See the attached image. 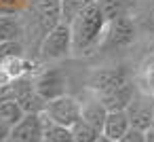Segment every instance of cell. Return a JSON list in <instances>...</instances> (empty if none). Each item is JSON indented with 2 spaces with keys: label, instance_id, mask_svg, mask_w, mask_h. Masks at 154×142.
I'll return each instance as SVG.
<instances>
[{
  "label": "cell",
  "instance_id": "30bf717a",
  "mask_svg": "<svg viewBox=\"0 0 154 142\" xmlns=\"http://www.w3.org/2000/svg\"><path fill=\"white\" fill-rule=\"evenodd\" d=\"M45 134V115L40 112H28L13 129H11V142H42Z\"/></svg>",
  "mask_w": 154,
  "mask_h": 142
},
{
  "label": "cell",
  "instance_id": "7a4b0ae2",
  "mask_svg": "<svg viewBox=\"0 0 154 142\" xmlns=\"http://www.w3.org/2000/svg\"><path fill=\"white\" fill-rule=\"evenodd\" d=\"M137 36V26L131 15H120L116 19H110L103 32V40L99 45V51H118L129 47Z\"/></svg>",
  "mask_w": 154,
  "mask_h": 142
},
{
  "label": "cell",
  "instance_id": "3957f363",
  "mask_svg": "<svg viewBox=\"0 0 154 142\" xmlns=\"http://www.w3.org/2000/svg\"><path fill=\"white\" fill-rule=\"evenodd\" d=\"M40 60L45 62H55L61 57H68L72 53V28L68 24H57L53 30L45 34V38L38 45Z\"/></svg>",
  "mask_w": 154,
  "mask_h": 142
},
{
  "label": "cell",
  "instance_id": "83f0119b",
  "mask_svg": "<svg viewBox=\"0 0 154 142\" xmlns=\"http://www.w3.org/2000/svg\"><path fill=\"white\" fill-rule=\"evenodd\" d=\"M7 142H11V140H7Z\"/></svg>",
  "mask_w": 154,
  "mask_h": 142
},
{
  "label": "cell",
  "instance_id": "52a82bcc",
  "mask_svg": "<svg viewBox=\"0 0 154 142\" xmlns=\"http://www.w3.org/2000/svg\"><path fill=\"white\" fill-rule=\"evenodd\" d=\"M34 87L40 93L45 102H51L55 98L66 95L68 89V74L61 68H47L34 79Z\"/></svg>",
  "mask_w": 154,
  "mask_h": 142
},
{
  "label": "cell",
  "instance_id": "9c48e42d",
  "mask_svg": "<svg viewBox=\"0 0 154 142\" xmlns=\"http://www.w3.org/2000/svg\"><path fill=\"white\" fill-rule=\"evenodd\" d=\"M11 87V95L19 102V106L23 108V112L28 115V112H45V108H47V102L40 98V93L36 91V87H34V81H30L28 76H23V79H19V81H15V83H11L9 85Z\"/></svg>",
  "mask_w": 154,
  "mask_h": 142
},
{
  "label": "cell",
  "instance_id": "6da1fadb",
  "mask_svg": "<svg viewBox=\"0 0 154 142\" xmlns=\"http://www.w3.org/2000/svg\"><path fill=\"white\" fill-rule=\"evenodd\" d=\"M108 19L99 5L93 2L70 24L72 28V53L74 55H89L99 51V45L103 40Z\"/></svg>",
  "mask_w": 154,
  "mask_h": 142
},
{
  "label": "cell",
  "instance_id": "d6986e66",
  "mask_svg": "<svg viewBox=\"0 0 154 142\" xmlns=\"http://www.w3.org/2000/svg\"><path fill=\"white\" fill-rule=\"evenodd\" d=\"M72 134H74V142H95L103 131L97 129L95 125L87 123L85 119H80V121L72 127Z\"/></svg>",
  "mask_w": 154,
  "mask_h": 142
},
{
  "label": "cell",
  "instance_id": "8992f818",
  "mask_svg": "<svg viewBox=\"0 0 154 142\" xmlns=\"http://www.w3.org/2000/svg\"><path fill=\"white\" fill-rule=\"evenodd\" d=\"M28 9L32 13L34 26L40 28L42 38L49 30L61 24V0H30Z\"/></svg>",
  "mask_w": 154,
  "mask_h": 142
},
{
  "label": "cell",
  "instance_id": "484cf974",
  "mask_svg": "<svg viewBox=\"0 0 154 142\" xmlns=\"http://www.w3.org/2000/svg\"><path fill=\"white\" fill-rule=\"evenodd\" d=\"M95 142H116V140H112V138H108V136H103V134H101V136H99Z\"/></svg>",
  "mask_w": 154,
  "mask_h": 142
},
{
  "label": "cell",
  "instance_id": "9a60e30c",
  "mask_svg": "<svg viewBox=\"0 0 154 142\" xmlns=\"http://www.w3.org/2000/svg\"><path fill=\"white\" fill-rule=\"evenodd\" d=\"M42 142H74V134L72 127L53 123L45 117V134H42Z\"/></svg>",
  "mask_w": 154,
  "mask_h": 142
},
{
  "label": "cell",
  "instance_id": "7402d4cb",
  "mask_svg": "<svg viewBox=\"0 0 154 142\" xmlns=\"http://www.w3.org/2000/svg\"><path fill=\"white\" fill-rule=\"evenodd\" d=\"M141 91L154 95V62H152V64L143 70V74H141Z\"/></svg>",
  "mask_w": 154,
  "mask_h": 142
},
{
  "label": "cell",
  "instance_id": "4316f807",
  "mask_svg": "<svg viewBox=\"0 0 154 142\" xmlns=\"http://www.w3.org/2000/svg\"><path fill=\"white\" fill-rule=\"evenodd\" d=\"M150 129H154V117H152V127H150Z\"/></svg>",
  "mask_w": 154,
  "mask_h": 142
},
{
  "label": "cell",
  "instance_id": "ffe728a7",
  "mask_svg": "<svg viewBox=\"0 0 154 142\" xmlns=\"http://www.w3.org/2000/svg\"><path fill=\"white\" fill-rule=\"evenodd\" d=\"M28 5L30 0H0V15H19Z\"/></svg>",
  "mask_w": 154,
  "mask_h": 142
},
{
  "label": "cell",
  "instance_id": "4fadbf2b",
  "mask_svg": "<svg viewBox=\"0 0 154 142\" xmlns=\"http://www.w3.org/2000/svg\"><path fill=\"white\" fill-rule=\"evenodd\" d=\"M108 108L103 106V102L99 98H91V100H85L82 102V119L91 125H95L97 129L103 131V123H106V117H108Z\"/></svg>",
  "mask_w": 154,
  "mask_h": 142
},
{
  "label": "cell",
  "instance_id": "2e32d148",
  "mask_svg": "<svg viewBox=\"0 0 154 142\" xmlns=\"http://www.w3.org/2000/svg\"><path fill=\"white\" fill-rule=\"evenodd\" d=\"M23 117H26V112H23V108L19 106V102H17L13 95L0 100V119L7 121L11 127H15Z\"/></svg>",
  "mask_w": 154,
  "mask_h": 142
},
{
  "label": "cell",
  "instance_id": "7c38bea8",
  "mask_svg": "<svg viewBox=\"0 0 154 142\" xmlns=\"http://www.w3.org/2000/svg\"><path fill=\"white\" fill-rule=\"evenodd\" d=\"M131 17L137 30L154 32V0H137L131 11Z\"/></svg>",
  "mask_w": 154,
  "mask_h": 142
},
{
  "label": "cell",
  "instance_id": "e0dca14e",
  "mask_svg": "<svg viewBox=\"0 0 154 142\" xmlns=\"http://www.w3.org/2000/svg\"><path fill=\"white\" fill-rule=\"evenodd\" d=\"M23 34V24L15 15H0V43L19 40Z\"/></svg>",
  "mask_w": 154,
  "mask_h": 142
},
{
  "label": "cell",
  "instance_id": "5b68a950",
  "mask_svg": "<svg viewBox=\"0 0 154 142\" xmlns=\"http://www.w3.org/2000/svg\"><path fill=\"white\" fill-rule=\"evenodd\" d=\"M49 121L66 125V127H74L80 119H82V102L74 95H61L55 98L51 102H47V108L42 112Z\"/></svg>",
  "mask_w": 154,
  "mask_h": 142
},
{
  "label": "cell",
  "instance_id": "cb8c5ba5",
  "mask_svg": "<svg viewBox=\"0 0 154 142\" xmlns=\"http://www.w3.org/2000/svg\"><path fill=\"white\" fill-rule=\"evenodd\" d=\"M11 125L7 123V121H2V119H0V142H7L9 138H11Z\"/></svg>",
  "mask_w": 154,
  "mask_h": 142
},
{
  "label": "cell",
  "instance_id": "5bb4252c",
  "mask_svg": "<svg viewBox=\"0 0 154 142\" xmlns=\"http://www.w3.org/2000/svg\"><path fill=\"white\" fill-rule=\"evenodd\" d=\"M95 2L103 11L106 19L110 21V19L120 17V15H131V11H133L137 0H95Z\"/></svg>",
  "mask_w": 154,
  "mask_h": 142
},
{
  "label": "cell",
  "instance_id": "277c9868",
  "mask_svg": "<svg viewBox=\"0 0 154 142\" xmlns=\"http://www.w3.org/2000/svg\"><path fill=\"white\" fill-rule=\"evenodd\" d=\"M131 74L127 68L122 66H116V68H99V70H93L89 81H87V87L89 91L95 95V98H103L116 89H120L122 85L131 83Z\"/></svg>",
  "mask_w": 154,
  "mask_h": 142
},
{
  "label": "cell",
  "instance_id": "ba28073f",
  "mask_svg": "<svg viewBox=\"0 0 154 142\" xmlns=\"http://www.w3.org/2000/svg\"><path fill=\"white\" fill-rule=\"evenodd\" d=\"M127 115H129L131 127L148 131L152 127V117H154V95L137 89L133 102L127 106Z\"/></svg>",
  "mask_w": 154,
  "mask_h": 142
},
{
  "label": "cell",
  "instance_id": "ac0fdd59",
  "mask_svg": "<svg viewBox=\"0 0 154 142\" xmlns=\"http://www.w3.org/2000/svg\"><path fill=\"white\" fill-rule=\"evenodd\" d=\"M93 0H61V21L63 24H72Z\"/></svg>",
  "mask_w": 154,
  "mask_h": 142
},
{
  "label": "cell",
  "instance_id": "603a6c76",
  "mask_svg": "<svg viewBox=\"0 0 154 142\" xmlns=\"http://www.w3.org/2000/svg\"><path fill=\"white\" fill-rule=\"evenodd\" d=\"M118 142H146V131H141V129H135V127H131Z\"/></svg>",
  "mask_w": 154,
  "mask_h": 142
},
{
  "label": "cell",
  "instance_id": "8fae6325",
  "mask_svg": "<svg viewBox=\"0 0 154 142\" xmlns=\"http://www.w3.org/2000/svg\"><path fill=\"white\" fill-rule=\"evenodd\" d=\"M129 129H131V121H129L127 110H110L108 112L106 123H103V136L118 142Z\"/></svg>",
  "mask_w": 154,
  "mask_h": 142
},
{
  "label": "cell",
  "instance_id": "44dd1931",
  "mask_svg": "<svg viewBox=\"0 0 154 142\" xmlns=\"http://www.w3.org/2000/svg\"><path fill=\"white\" fill-rule=\"evenodd\" d=\"M21 55H23V45H21V40L0 43V60H5V57H21Z\"/></svg>",
  "mask_w": 154,
  "mask_h": 142
},
{
  "label": "cell",
  "instance_id": "d4e9b609",
  "mask_svg": "<svg viewBox=\"0 0 154 142\" xmlns=\"http://www.w3.org/2000/svg\"><path fill=\"white\" fill-rule=\"evenodd\" d=\"M146 142H154V129H148L146 131Z\"/></svg>",
  "mask_w": 154,
  "mask_h": 142
}]
</instances>
